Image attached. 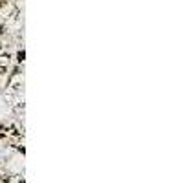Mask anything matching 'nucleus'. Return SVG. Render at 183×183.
<instances>
[{
    "mask_svg": "<svg viewBox=\"0 0 183 183\" xmlns=\"http://www.w3.org/2000/svg\"><path fill=\"white\" fill-rule=\"evenodd\" d=\"M0 137H2V139L9 137V136H7V124H2V123H0Z\"/></svg>",
    "mask_w": 183,
    "mask_h": 183,
    "instance_id": "obj_1",
    "label": "nucleus"
},
{
    "mask_svg": "<svg viewBox=\"0 0 183 183\" xmlns=\"http://www.w3.org/2000/svg\"><path fill=\"white\" fill-rule=\"evenodd\" d=\"M24 59H26V51H24V50H19V53H17V62H19V64H22V62H24Z\"/></svg>",
    "mask_w": 183,
    "mask_h": 183,
    "instance_id": "obj_2",
    "label": "nucleus"
},
{
    "mask_svg": "<svg viewBox=\"0 0 183 183\" xmlns=\"http://www.w3.org/2000/svg\"><path fill=\"white\" fill-rule=\"evenodd\" d=\"M7 75V64H0V77Z\"/></svg>",
    "mask_w": 183,
    "mask_h": 183,
    "instance_id": "obj_3",
    "label": "nucleus"
},
{
    "mask_svg": "<svg viewBox=\"0 0 183 183\" xmlns=\"http://www.w3.org/2000/svg\"><path fill=\"white\" fill-rule=\"evenodd\" d=\"M9 180H11L9 174H0V183H7Z\"/></svg>",
    "mask_w": 183,
    "mask_h": 183,
    "instance_id": "obj_4",
    "label": "nucleus"
},
{
    "mask_svg": "<svg viewBox=\"0 0 183 183\" xmlns=\"http://www.w3.org/2000/svg\"><path fill=\"white\" fill-rule=\"evenodd\" d=\"M9 59H11V55H9V53H2V55H0V61H2V62H9Z\"/></svg>",
    "mask_w": 183,
    "mask_h": 183,
    "instance_id": "obj_5",
    "label": "nucleus"
},
{
    "mask_svg": "<svg viewBox=\"0 0 183 183\" xmlns=\"http://www.w3.org/2000/svg\"><path fill=\"white\" fill-rule=\"evenodd\" d=\"M4 6H6V0H0V9H2Z\"/></svg>",
    "mask_w": 183,
    "mask_h": 183,
    "instance_id": "obj_6",
    "label": "nucleus"
},
{
    "mask_svg": "<svg viewBox=\"0 0 183 183\" xmlns=\"http://www.w3.org/2000/svg\"><path fill=\"white\" fill-rule=\"evenodd\" d=\"M19 183H26V181H24V180H22V181H19Z\"/></svg>",
    "mask_w": 183,
    "mask_h": 183,
    "instance_id": "obj_7",
    "label": "nucleus"
},
{
    "mask_svg": "<svg viewBox=\"0 0 183 183\" xmlns=\"http://www.w3.org/2000/svg\"><path fill=\"white\" fill-rule=\"evenodd\" d=\"M0 50H2V44H0Z\"/></svg>",
    "mask_w": 183,
    "mask_h": 183,
    "instance_id": "obj_8",
    "label": "nucleus"
}]
</instances>
